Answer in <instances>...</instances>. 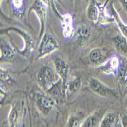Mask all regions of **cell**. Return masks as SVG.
<instances>
[{"instance_id":"obj_13","label":"cell","mask_w":127,"mask_h":127,"mask_svg":"<svg viewBox=\"0 0 127 127\" xmlns=\"http://www.w3.org/2000/svg\"><path fill=\"white\" fill-rule=\"evenodd\" d=\"M23 103L22 102H15L11 107L8 121L9 126H18L23 116Z\"/></svg>"},{"instance_id":"obj_10","label":"cell","mask_w":127,"mask_h":127,"mask_svg":"<svg viewBox=\"0 0 127 127\" xmlns=\"http://www.w3.org/2000/svg\"><path fill=\"white\" fill-rule=\"evenodd\" d=\"M61 27H62V34L64 38L70 39L75 33L74 27V18L72 15L69 13H65L62 15L60 19Z\"/></svg>"},{"instance_id":"obj_7","label":"cell","mask_w":127,"mask_h":127,"mask_svg":"<svg viewBox=\"0 0 127 127\" xmlns=\"http://www.w3.org/2000/svg\"><path fill=\"white\" fill-rule=\"evenodd\" d=\"M123 60L117 55H113L103 65L97 67V71L99 73L104 75H112L116 77L122 65Z\"/></svg>"},{"instance_id":"obj_4","label":"cell","mask_w":127,"mask_h":127,"mask_svg":"<svg viewBox=\"0 0 127 127\" xmlns=\"http://www.w3.org/2000/svg\"><path fill=\"white\" fill-rule=\"evenodd\" d=\"M47 10L48 6L42 0H33L30 9L28 11V15L31 11L35 13L40 21V34L39 37L41 38L46 31V25L47 19Z\"/></svg>"},{"instance_id":"obj_1","label":"cell","mask_w":127,"mask_h":127,"mask_svg":"<svg viewBox=\"0 0 127 127\" xmlns=\"http://www.w3.org/2000/svg\"><path fill=\"white\" fill-rule=\"evenodd\" d=\"M60 47V43L53 33L46 31L43 35L40 38V44L38 46L37 59L41 60L47 57Z\"/></svg>"},{"instance_id":"obj_26","label":"cell","mask_w":127,"mask_h":127,"mask_svg":"<svg viewBox=\"0 0 127 127\" xmlns=\"http://www.w3.org/2000/svg\"><path fill=\"white\" fill-rule=\"evenodd\" d=\"M120 117L122 126L127 127V113H122L120 114Z\"/></svg>"},{"instance_id":"obj_12","label":"cell","mask_w":127,"mask_h":127,"mask_svg":"<svg viewBox=\"0 0 127 127\" xmlns=\"http://www.w3.org/2000/svg\"><path fill=\"white\" fill-rule=\"evenodd\" d=\"M107 53L106 50L100 47L92 49L88 53V60L91 65L98 67L107 60Z\"/></svg>"},{"instance_id":"obj_8","label":"cell","mask_w":127,"mask_h":127,"mask_svg":"<svg viewBox=\"0 0 127 127\" xmlns=\"http://www.w3.org/2000/svg\"><path fill=\"white\" fill-rule=\"evenodd\" d=\"M53 63L56 72L63 80L66 89V84L69 78V65L68 62L60 56H55L53 57Z\"/></svg>"},{"instance_id":"obj_24","label":"cell","mask_w":127,"mask_h":127,"mask_svg":"<svg viewBox=\"0 0 127 127\" xmlns=\"http://www.w3.org/2000/svg\"><path fill=\"white\" fill-rule=\"evenodd\" d=\"M42 1L48 6V8H50L53 11V13L55 14V15L59 19H61L62 18V15L59 12L58 9H57L56 2H55V0H42Z\"/></svg>"},{"instance_id":"obj_11","label":"cell","mask_w":127,"mask_h":127,"mask_svg":"<svg viewBox=\"0 0 127 127\" xmlns=\"http://www.w3.org/2000/svg\"><path fill=\"white\" fill-rule=\"evenodd\" d=\"M116 78L117 91L120 96V97H124L127 94V63H125L123 61Z\"/></svg>"},{"instance_id":"obj_9","label":"cell","mask_w":127,"mask_h":127,"mask_svg":"<svg viewBox=\"0 0 127 127\" xmlns=\"http://www.w3.org/2000/svg\"><path fill=\"white\" fill-rule=\"evenodd\" d=\"M46 93L52 97L57 104H60L64 100L66 97V89L63 85V80L60 78L58 82L55 83L50 89H48Z\"/></svg>"},{"instance_id":"obj_6","label":"cell","mask_w":127,"mask_h":127,"mask_svg":"<svg viewBox=\"0 0 127 127\" xmlns=\"http://www.w3.org/2000/svg\"><path fill=\"white\" fill-rule=\"evenodd\" d=\"M34 100L38 111L43 117H47L56 104L54 99L46 92H37L34 95Z\"/></svg>"},{"instance_id":"obj_27","label":"cell","mask_w":127,"mask_h":127,"mask_svg":"<svg viewBox=\"0 0 127 127\" xmlns=\"http://www.w3.org/2000/svg\"><path fill=\"white\" fill-rule=\"evenodd\" d=\"M5 89V88L1 84V92H0V93H1V99H0V100H1V103H3L5 98L7 97V93H6V91Z\"/></svg>"},{"instance_id":"obj_3","label":"cell","mask_w":127,"mask_h":127,"mask_svg":"<svg viewBox=\"0 0 127 127\" xmlns=\"http://www.w3.org/2000/svg\"><path fill=\"white\" fill-rule=\"evenodd\" d=\"M88 87L95 94L103 97H113L119 99L120 97L117 90L107 86L104 83H103L101 81L95 77H91L88 79Z\"/></svg>"},{"instance_id":"obj_5","label":"cell","mask_w":127,"mask_h":127,"mask_svg":"<svg viewBox=\"0 0 127 127\" xmlns=\"http://www.w3.org/2000/svg\"><path fill=\"white\" fill-rule=\"evenodd\" d=\"M10 31H14L15 33H17L23 39L24 47H23L22 50H18V53L25 57H28L31 55V53L33 51L34 48H35V43H34V40H33V38L30 36V34H28L27 31L17 27L8 28L7 29L1 31V33L10 32Z\"/></svg>"},{"instance_id":"obj_20","label":"cell","mask_w":127,"mask_h":127,"mask_svg":"<svg viewBox=\"0 0 127 127\" xmlns=\"http://www.w3.org/2000/svg\"><path fill=\"white\" fill-rule=\"evenodd\" d=\"M85 113L82 111L76 110L72 113L68 117L65 126L68 127H78L81 126L85 120Z\"/></svg>"},{"instance_id":"obj_22","label":"cell","mask_w":127,"mask_h":127,"mask_svg":"<svg viewBox=\"0 0 127 127\" xmlns=\"http://www.w3.org/2000/svg\"><path fill=\"white\" fill-rule=\"evenodd\" d=\"M102 120L100 114L97 112L94 113H91L87 117L85 120L83 121L82 124L81 126L82 127H95V126H100V123Z\"/></svg>"},{"instance_id":"obj_28","label":"cell","mask_w":127,"mask_h":127,"mask_svg":"<svg viewBox=\"0 0 127 127\" xmlns=\"http://www.w3.org/2000/svg\"><path fill=\"white\" fill-rule=\"evenodd\" d=\"M119 2L123 10L127 13V0H119Z\"/></svg>"},{"instance_id":"obj_19","label":"cell","mask_w":127,"mask_h":127,"mask_svg":"<svg viewBox=\"0 0 127 127\" xmlns=\"http://www.w3.org/2000/svg\"><path fill=\"white\" fill-rule=\"evenodd\" d=\"M110 14L111 15V16L114 19V22L116 23L120 31L121 32V34L123 36H124L126 40H127V25H125L124 23L123 22L121 18L120 17L119 13L117 12V11L116 10L114 7L113 3H110V9L108 10Z\"/></svg>"},{"instance_id":"obj_21","label":"cell","mask_w":127,"mask_h":127,"mask_svg":"<svg viewBox=\"0 0 127 127\" xmlns=\"http://www.w3.org/2000/svg\"><path fill=\"white\" fill-rule=\"evenodd\" d=\"M82 85V79L78 76H73L68 78L66 84V92L75 94L81 89Z\"/></svg>"},{"instance_id":"obj_14","label":"cell","mask_w":127,"mask_h":127,"mask_svg":"<svg viewBox=\"0 0 127 127\" xmlns=\"http://www.w3.org/2000/svg\"><path fill=\"white\" fill-rule=\"evenodd\" d=\"M75 37L80 47H84L90 40L91 37V28L88 25L82 24L78 26L75 31Z\"/></svg>"},{"instance_id":"obj_16","label":"cell","mask_w":127,"mask_h":127,"mask_svg":"<svg viewBox=\"0 0 127 127\" xmlns=\"http://www.w3.org/2000/svg\"><path fill=\"white\" fill-rule=\"evenodd\" d=\"M0 52H1V63H12L15 60V51L11 46L8 43L4 40L1 39V47H0Z\"/></svg>"},{"instance_id":"obj_23","label":"cell","mask_w":127,"mask_h":127,"mask_svg":"<svg viewBox=\"0 0 127 127\" xmlns=\"http://www.w3.org/2000/svg\"><path fill=\"white\" fill-rule=\"evenodd\" d=\"M11 7L17 15H21L24 12L25 1L24 0H11Z\"/></svg>"},{"instance_id":"obj_2","label":"cell","mask_w":127,"mask_h":127,"mask_svg":"<svg viewBox=\"0 0 127 127\" xmlns=\"http://www.w3.org/2000/svg\"><path fill=\"white\" fill-rule=\"evenodd\" d=\"M37 79L40 87L46 92L58 82L60 77L55 69L48 65H44L39 68L37 74Z\"/></svg>"},{"instance_id":"obj_17","label":"cell","mask_w":127,"mask_h":127,"mask_svg":"<svg viewBox=\"0 0 127 127\" xmlns=\"http://www.w3.org/2000/svg\"><path fill=\"white\" fill-rule=\"evenodd\" d=\"M100 126L101 127L122 126L119 113L116 111H110L107 113L102 117V120L100 123Z\"/></svg>"},{"instance_id":"obj_18","label":"cell","mask_w":127,"mask_h":127,"mask_svg":"<svg viewBox=\"0 0 127 127\" xmlns=\"http://www.w3.org/2000/svg\"><path fill=\"white\" fill-rule=\"evenodd\" d=\"M116 51L122 56L127 60V40L122 34L110 38Z\"/></svg>"},{"instance_id":"obj_15","label":"cell","mask_w":127,"mask_h":127,"mask_svg":"<svg viewBox=\"0 0 127 127\" xmlns=\"http://www.w3.org/2000/svg\"><path fill=\"white\" fill-rule=\"evenodd\" d=\"M103 4L97 2V0H91L86 9L87 18L95 25H98L100 14Z\"/></svg>"},{"instance_id":"obj_25","label":"cell","mask_w":127,"mask_h":127,"mask_svg":"<svg viewBox=\"0 0 127 127\" xmlns=\"http://www.w3.org/2000/svg\"><path fill=\"white\" fill-rule=\"evenodd\" d=\"M0 70H1V82H6V81L9 82V81H11V76L8 70L4 69L2 67L0 68Z\"/></svg>"},{"instance_id":"obj_29","label":"cell","mask_w":127,"mask_h":127,"mask_svg":"<svg viewBox=\"0 0 127 127\" xmlns=\"http://www.w3.org/2000/svg\"><path fill=\"white\" fill-rule=\"evenodd\" d=\"M123 104L125 106V107L127 110V94L126 95V96L124 97V100H123Z\"/></svg>"}]
</instances>
